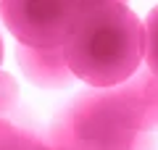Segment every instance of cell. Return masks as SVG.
Instances as JSON below:
<instances>
[{
  "label": "cell",
  "instance_id": "cell-1",
  "mask_svg": "<svg viewBox=\"0 0 158 150\" xmlns=\"http://www.w3.org/2000/svg\"><path fill=\"white\" fill-rule=\"evenodd\" d=\"M61 48L74 79L100 90L116 87L142 66L145 29L124 3L95 6L79 13Z\"/></svg>",
  "mask_w": 158,
  "mask_h": 150
},
{
  "label": "cell",
  "instance_id": "cell-2",
  "mask_svg": "<svg viewBox=\"0 0 158 150\" xmlns=\"http://www.w3.org/2000/svg\"><path fill=\"white\" fill-rule=\"evenodd\" d=\"M142 132L113 87H92L50 124V142L58 150H137Z\"/></svg>",
  "mask_w": 158,
  "mask_h": 150
},
{
  "label": "cell",
  "instance_id": "cell-3",
  "mask_svg": "<svg viewBox=\"0 0 158 150\" xmlns=\"http://www.w3.org/2000/svg\"><path fill=\"white\" fill-rule=\"evenodd\" d=\"M82 13L79 0H0V19L21 45L58 48Z\"/></svg>",
  "mask_w": 158,
  "mask_h": 150
},
{
  "label": "cell",
  "instance_id": "cell-4",
  "mask_svg": "<svg viewBox=\"0 0 158 150\" xmlns=\"http://www.w3.org/2000/svg\"><path fill=\"white\" fill-rule=\"evenodd\" d=\"M16 63L24 77L42 90H61L74 82V74L66 63L61 45L58 48H32V45L19 42Z\"/></svg>",
  "mask_w": 158,
  "mask_h": 150
},
{
  "label": "cell",
  "instance_id": "cell-5",
  "mask_svg": "<svg viewBox=\"0 0 158 150\" xmlns=\"http://www.w3.org/2000/svg\"><path fill=\"white\" fill-rule=\"evenodd\" d=\"M118 95L129 106L132 116L137 121V129L142 134L158 127V77L142 63L127 82L116 84Z\"/></svg>",
  "mask_w": 158,
  "mask_h": 150
},
{
  "label": "cell",
  "instance_id": "cell-6",
  "mask_svg": "<svg viewBox=\"0 0 158 150\" xmlns=\"http://www.w3.org/2000/svg\"><path fill=\"white\" fill-rule=\"evenodd\" d=\"M3 150H58L53 142H45L42 137L27 132L21 127H8V134L3 140Z\"/></svg>",
  "mask_w": 158,
  "mask_h": 150
},
{
  "label": "cell",
  "instance_id": "cell-7",
  "mask_svg": "<svg viewBox=\"0 0 158 150\" xmlns=\"http://www.w3.org/2000/svg\"><path fill=\"white\" fill-rule=\"evenodd\" d=\"M142 29H145V58H142V63L158 77V6L148 13V19L142 21Z\"/></svg>",
  "mask_w": 158,
  "mask_h": 150
},
{
  "label": "cell",
  "instance_id": "cell-8",
  "mask_svg": "<svg viewBox=\"0 0 158 150\" xmlns=\"http://www.w3.org/2000/svg\"><path fill=\"white\" fill-rule=\"evenodd\" d=\"M19 103V84L16 79L11 77V74L0 71V119L6 116V113H11L13 108H16Z\"/></svg>",
  "mask_w": 158,
  "mask_h": 150
},
{
  "label": "cell",
  "instance_id": "cell-9",
  "mask_svg": "<svg viewBox=\"0 0 158 150\" xmlns=\"http://www.w3.org/2000/svg\"><path fill=\"white\" fill-rule=\"evenodd\" d=\"M82 3V11H87V8H95V6H108V3H129V0H79Z\"/></svg>",
  "mask_w": 158,
  "mask_h": 150
},
{
  "label": "cell",
  "instance_id": "cell-10",
  "mask_svg": "<svg viewBox=\"0 0 158 150\" xmlns=\"http://www.w3.org/2000/svg\"><path fill=\"white\" fill-rule=\"evenodd\" d=\"M8 127H11V121L0 119V150H3V140H6V134H8Z\"/></svg>",
  "mask_w": 158,
  "mask_h": 150
},
{
  "label": "cell",
  "instance_id": "cell-11",
  "mask_svg": "<svg viewBox=\"0 0 158 150\" xmlns=\"http://www.w3.org/2000/svg\"><path fill=\"white\" fill-rule=\"evenodd\" d=\"M0 63H3V37H0Z\"/></svg>",
  "mask_w": 158,
  "mask_h": 150
}]
</instances>
